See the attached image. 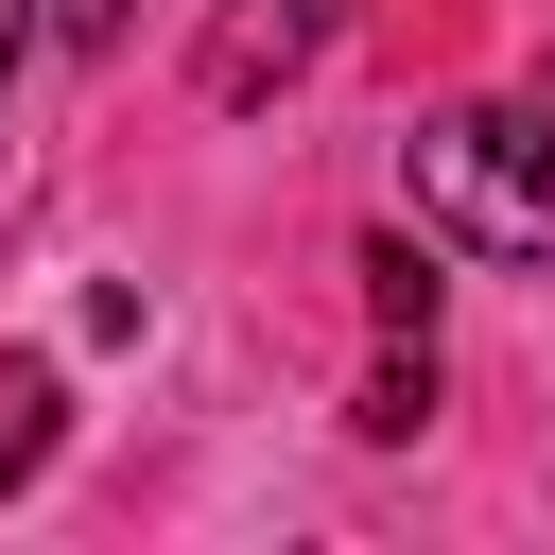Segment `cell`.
Wrapping results in <instances>:
<instances>
[{
	"instance_id": "obj_7",
	"label": "cell",
	"mask_w": 555,
	"mask_h": 555,
	"mask_svg": "<svg viewBox=\"0 0 555 555\" xmlns=\"http://www.w3.org/2000/svg\"><path fill=\"white\" fill-rule=\"evenodd\" d=\"M52 35V0H0V87H17V52Z\"/></svg>"
},
{
	"instance_id": "obj_5",
	"label": "cell",
	"mask_w": 555,
	"mask_h": 555,
	"mask_svg": "<svg viewBox=\"0 0 555 555\" xmlns=\"http://www.w3.org/2000/svg\"><path fill=\"white\" fill-rule=\"evenodd\" d=\"M364 295H382V330H434V260L416 243H364Z\"/></svg>"
},
{
	"instance_id": "obj_6",
	"label": "cell",
	"mask_w": 555,
	"mask_h": 555,
	"mask_svg": "<svg viewBox=\"0 0 555 555\" xmlns=\"http://www.w3.org/2000/svg\"><path fill=\"white\" fill-rule=\"evenodd\" d=\"M121 17H139V0H52V35H87V52H104Z\"/></svg>"
},
{
	"instance_id": "obj_2",
	"label": "cell",
	"mask_w": 555,
	"mask_h": 555,
	"mask_svg": "<svg viewBox=\"0 0 555 555\" xmlns=\"http://www.w3.org/2000/svg\"><path fill=\"white\" fill-rule=\"evenodd\" d=\"M330 17H347V0H225L208 87H278V69H312V52H330Z\"/></svg>"
},
{
	"instance_id": "obj_4",
	"label": "cell",
	"mask_w": 555,
	"mask_h": 555,
	"mask_svg": "<svg viewBox=\"0 0 555 555\" xmlns=\"http://www.w3.org/2000/svg\"><path fill=\"white\" fill-rule=\"evenodd\" d=\"M52 468V364H0V486Z\"/></svg>"
},
{
	"instance_id": "obj_3",
	"label": "cell",
	"mask_w": 555,
	"mask_h": 555,
	"mask_svg": "<svg viewBox=\"0 0 555 555\" xmlns=\"http://www.w3.org/2000/svg\"><path fill=\"white\" fill-rule=\"evenodd\" d=\"M434 416V330H399L382 364H364V434H416Z\"/></svg>"
},
{
	"instance_id": "obj_1",
	"label": "cell",
	"mask_w": 555,
	"mask_h": 555,
	"mask_svg": "<svg viewBox=\"0 0 555 555\" xmlns=\"http://www.w3.org/2000/svg\"><path fill=\"white\" fill-rule=\"evenodd\" d=\"M399 191L468 260H555V104H451V121H416Z\"/></svg>"
}]
</instances>
